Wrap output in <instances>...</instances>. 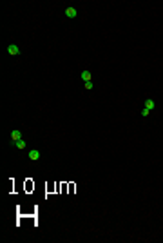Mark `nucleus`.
I'll list each match as a JSON object with an SVG mask.
<instances>
[{"label": "nucleus", "instance_id": "obj_1", "mask_svg": "<svg viewBox=\"0 0 163 243\" xmlns=\"http://www.w3.org/2000/svg\"><path fill=\"white\" fill-rule=\"evenodd\" d=\"M154 107H156V102L152 100V98H147L145 100V103H143V111H141V116H143V118H147V116L154 111Z\"/></svg>", "mask_w": 163, "mask_h": 243}, {"label": "nucleus", "instance_id": "obj_2", "mask_svg": "<svg viewBox=\"0 0 163 243\" xmlns=\"http://www.w3.org/2000/svg\"><path fill=\"white\" fill-rule=\"evenodd\" d=\"M7 53H9L11 56H18V55H20V47H18L16 44H9V46H7Z\"/></svg>", "mask_w": 163, "mask_h": 243}, {"label": "nucleus", "instance_id": "obj_3", "mask_svg": "<svg viewBox=\"0 0 163 243\" xmlns=\"http://www.w3.org/2000/svg\"><path fill=\"white\" fill-rule=\"evenodd\" d=\"M27 158H29V160H33V162H36V160H40V158H42V152L36 151V149H31V151L27 152Z\"/></svg>", "mask_w": 163, "mask_h": 243}, {"label": "nucleus", "instance_id": "obj_4", "mask_svg": "<svg viewBox=\"0 0 163 243\" xmlns=\"http://www.w3.org/2000/svg\"><path fill=\"white\" fill-rule=\"evenodd\" d=\"M18 140H22V131L20 129H13V131H11V142H13V145Z\"/></svg>", "mask_w": 163, "mask_h": 243}, {"label": "nucleus", "instance_id": "obj_5", "mask_svg": "<svg viewBox=\"0 0 163 243\" xmlns=\"http://www.w3.org/2000/svg\"><path fill=\"white\" fill-rule=\"evenodd\" d=\"M80 78H82L83 82H93V75H91V71H89V69H83V71L80 73Z\"/></svg>", "mask_w": 163, "mask_h": 243}, {"label": "nucleus", "instance_id": "obj_6", "mask_svg": "<svg viewBox=\"0 0 163 243\" xmlns=\"http://www.w3.org/2000/svg\"><path fill=\"white\" fill-rule=\"evenodd\" d=\"M76 15H78V13H76L74 7H67V9H65V16H67V18H76Z\"/></svg>", "mask_w": 163, "mask_h": 243}, {"label": "nucleus", "instance_id": "obj_7", "mask_svg": "<svg viewBox=\"0 0 163 243\" xmlns=\"http://www.w3.org/2000/svg\"><path fill=\"white\" fill-rule=\"evenodd\" d=\"M15 147H16V149H26V147H27V142H26V140H18V142L15 143Z\"/></svg>", "mask_w": 163, "mask_h": 243}, {"label": "nucleus", "instance_id": "obj_8", "mask_svg": "<svg viewBox=\"0 0 163 243\" xmlns=\"http://www.w3.org/2000/svg\"><path fill=\"white\" fill-rule=\"evenodd\" d=\"M83 86H85L87 91H93V87H94V86H93V82H83Z\"/></svg>", "mask_w": 163, "mask_h": 243}]
</instances>
